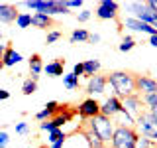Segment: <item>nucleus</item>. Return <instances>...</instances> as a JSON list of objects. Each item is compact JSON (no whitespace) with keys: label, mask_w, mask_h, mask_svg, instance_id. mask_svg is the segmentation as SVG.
<instances>
[{"label":"nucleus","mask_w":157,"mask_h":148,"mask_svg":"<svg viewBox=\"0 0 157 148\" xmlns=\"http://www.w3.org/2000/svg\"><path fill=\"white\" fill-rule=\"evenodd\" d=\"M106 79H108V83L114 87L118 99L130 97V95L136 93V75L134 73H130V71H112Z\"/></svg>","instance_id":"f257e3e1"},{"label":"nucleus","mask_w":157,"mask_h":148,"mask_svg":"<svg viewBox=\"0 0 157 148\" xmlns=\"http://www.w3.org/2000/svg\"><path fill=\"white\" fill-rule=\"evenodd\" d=\"M86 128L94 132V134L100 138L104 144H106V142H110V140H112V134H114V122H112L108 117H102V115L90 118Z\"/></svg>","instance_id":"f03ea898"},{"label":"nucleus","mask_w":157,"mask_h":148,"mask_svg":"<svg viewBox=\"0 0 157 148\" xmlns=\"http://www.w3.org/2000/svg\"><path fill=\"white\" fill-rule=\"evenodd\" d=\"M136 125H137V136H145L149 138V140H153L157 144V117L153 115V113H141L140 117L136 118Z\"/></svg>","instance_id":"7ed1b4c3"},{"label":"nucleus","mask_w":157,"mask_h":148,"mask_svg":"<svg viewBox=\"0 0 157 148\" xmlns=\"http://www.w3.org/2000/svg\"><path fill=\"white\" fill-rule=\"evenodd\" d=\"M137 140V132L132 126L126 125H118L114 128V134H112V148H134Z\"/></svg>","instance_id":"20e7f679"},{"label":"nucleus","mask_w":157,"mask_h":148,"mask_svg":"<svg viewBox=\"0 0 157 148\" xmlns=\"http://www.w3.org/2000/svg\"><path fill=\"white\" fill-rule=\"evenodd\" d=\"M141 105H144V101H141V97L137 93H134L130 97H124V101H122V115H126L128 122H136V118L144 113Z\"/></svg>","instance_id":"39448f33"},{"label":"nucleus","mask_w":157,"mask_h":148,"mask_svg":"<svg viewBox=\"0 0 157 148\" xmlns=\"http://www.w3.org/2000/svg\"><path fill=\"white\" fill-rule=\"evenodd\" d=\"M130 8H132V12L136 14V20H140V22H144V24H149V26L157 28V12L149 10L145 4H141V2H132Z\"/></svg>","instance_id":"423d86ee"},{"label":"nucleus","mask_w":157,"mask_h":148,"mask_svg":"<svg viewBox=\"0 0 157 148\" xmlns=\"http://www.w3.org/2000/svg\"><path fill=\"white\" fill-rule=\"evenodd\" d=\"M77 113L82 118H88V121H90V118L100 115V103H98L96 99H86V101H82L81 105H78Z\"/></svg>","instance_id":"0eeeda50"},{"label":"nucleus","mask_w":157,"mask_h":148,"mask_svg":"<svg viewBox=\"0 0 157 148\" xmlns=\"http://www.w3.org/2000/svg\"><path fill=\"white\" fill-rule=\"evenodd\" d=\"M96 16L100 20H116L118 18V2L114 0H102L96 8Z\"/></svg>","instance_id":"6e6552de"},{"label":"nucleus","mask_w":157,"mask_h":148,"mask_svg":"<svg viewBox=\"0 0 157 148\" xmlns=\"http://www.w3.org/2000/svg\"><path fill=\"white\" fill-rule=\"evenodd\" d=\"M136 91L140 95H151V93H157V81L147 75H136Z\"/></svg>","instance_id":"1a4fd4ad"},{"label":"nucleus","mask_w":157,"mask_h":148,"mask_svg":"<svg viewBox=\"0 0 157 148\" xmlns=\"http://www.w3.org/2000/svg\"><path fill=\"white\" fill-rule=\"evenodd\" d=\"M120 113H122V101L118 97H110V99L104 101V105H100V115L102 117L112 118V117L120 115Z\"/></svg>","instance_id":"9d476101"},{"label":"nucleus","mask_w":157,"mask_h":148,"mask_svg":"<svg viewBox=\"0 0 157 148\" xmlns=\"http://www.w3.org/2000/svg\"><path fill=\"white\" fill-rule=\"evenodd\" d=\"M106 83H108V79L104 75L90 77V79H88V85H86V93H90V95H100V93H104Z\"/></svg>","instance_id":"9b49d317"},{"label":"nucleus","mask_w":157,"mask_h":148,"mask_svg":"<svg viewBox=\"0 0 157 148\" xmlns=\"http://www.w3.org/2000/svg\"><path fill=\"white\" fill-rule=\"evenodd\" d=\"M124 26L130 28V30H136V32L149 34V36H155V34H157V28L149 26V24H144V22H140V20H136V18H128L124 22Z\"/></svg>","instance_id":"f8f14e48"},{"label":"nucleus","mask_w":157,"mask_h":148,"mask_svg":"<svg viewBox=\"0 0 157 148\" xmlns=\"http://www.w3.org/2000/svg\"><path fill=\"white\" fill-rule=\"evenodd\" d=\"M18 16H20V12L14 4H0V22L12 24V22H16Z\"/></svg>","instance_id":"ddd939ff"},{"label":"nucleus","mask_w":157,"mask_h":148,"mask_svg":"<svg viewBox=\"0 0 157 148\" xmlns=\"http://www.w3.org/2000/svg\"><path fill=\"white\" fill-rule=\"evenodd\" d=\"M22 56L14 49L12 46H6V49H4V57H2V65L4 67H12V65H16L18 61H22Z\"/></svg>","instance_id":"4468645a"},{"label":"nucleus","mask_w":157,"mask_h":148,"mask_svg":"<svg viewBox=\"0 0 157 148\" xmlns=\"http://www.w3.org/2000/svg\"><path fill=\"white\" fill-rule=\"evenodd\" d=\"M57 111H59V103L57 101H49L47 105H45V109H41V111L36 115V118L43 122V121H47V118H53V117L57 115Z\"/></svg>","instance_id":"2eb2a0df"},{"label":"nucleus","mask_w":157,"mask_h":148,"mask_svg":"<svg viewBox=\"0 0 157 148\" xmlns=\"http://www.w3.org/2000/svg\"><path fill=\"white\" fill-rule=\"evenodd\" d=\"M43 71V61H41V56L39 53H33L32 57H29V79H33V81H37L39 73Z\"/></svg>","instance_id":"dca6fc26"},{"label":"nucleus","mask_w":157,"mask_h":148,"mask_svg":"<svg viewBox=\"0 0 157 148\" xmlns=\"http://www.w3.org/2000/svg\"><path fill=\"white\" fill-rule=\"evenodd\" d=\"M32 26H36V28H39V30H45V28L55 26V22H53V18L47 16V14H39V12H36V14L32 16Z\"/></svg>","instance_id":"f3484780"},{"label":"nucleus","mask_w":157,"mask_h":148,"mask_svg":"<svg viewBox=\"0 0 157 148\" xmlns=\"http://www.w3.org/2000/svg\"><path fill=\"white\" fill-rule=\"evenodd\" d=\"M63 67H65V59H57V61H51L47 65H43V71L51 77H59V75H63Z\"/></svg>","instance_id":"a211bd4d"},{"label":"nucleus","mask_w":157,"mask_h":148,"mask_svg":"<svg viewBox=\"0 0 157 148\" xmlns=\"http://www.w3.org/2000/svg\"><path fill=\"white\" fill-rule=\"evenodd\" d=\"M47 16H53V14H69V10L65 8V4L59 2V0H47Z\"/></svg>","instance_id":"6ab92c4d"},{"label":"nucleus","mask_w":157,"mask_h":148,"mask_svg":"<svg viewBox=\"0 0 157 148\" xmlns=\"http://www.w3.org/2000/svg\"><path fill=\"white\" fill-rule=\"evenodd\" d=\"M82 69H85V77H94L96 71L100 69V61H96V59H86V61H82Z\"/></svg>","instance_id":"aec40b11"},{"label":"nucleus","mask_w":157,"mask_h":148,"mask_svg":"<svg viewBox=\"0 0 157 148\" xmlns=\"http://www.w3.org/2000/svg\"><path fill=\"white\" fill-rule=\"evenodd\" d=\"M67 132L63 130V128H55L53 132H49V136H47V140H49V144H55V142H61V140H67Z\"/></svg>","instance_id":"412c9836"},{"label":"nucleus","mask_w":157,"mask_h":148,"mask_svg":"<svg viewBox=\"0 0 157 148\" xmlns=\"http://www.w3.org/2000/svg\"><path fill=\"white\" fill-rule=\"evenodd\" d=\"M26 6H28V8H32V10H36V12H39V14H45V10H47V2H45V0H28Z\"/></svg>","instance_id":"4be33fe9"},{"label":"nucleus","mask_w":157,"mask_h":148,"mask_svg":"<svg viewBox=\"0 0 157 148\" xmlns=\"http://www.w3.org/2000/svg\"><path fill=\"white\" fill-rule=\"evenodd\" d=\"M88 36H90V34H88L86 30H75V32L71 34V43H78V42H88Z\"/></svg>","instance_id":"5701e85b"},{"label":"nucleus","mask_w":157,"mask_h":148,"mask_svg":"<svg viewBox=\"0 0 157 148\" xmlns=\"http://www.w3.org/2000/svg\"><path fill=\"white\" fill-rule=\"evenodd\" d=\"M63 83H65V87L71 89V91L78 89V77L75 75V73H69V75H65V77H63Z\"/></svg>","instance_id":"b1692460"},{"label":"nucleus","mask_w":157,"mask_h":148,"mask_svg":"<svg viewBox=\"0 0 157 148\" xmlns=\"http://www.w3.org/2000/svg\"><path fill=\"white\" fill-rule=\"evenodd\" d=\"M37 89V81H33V79H26L22 85V93L24 95H32V93H36Z\"/></svg>","instance_id":"393cba45"},{"label":"nucleus","mask_w":157,"mask_h":148,"mask_svg":"<svg viewBox=\"0 0 157 148\" xmlns=\"http://www.w3.org/2000/svg\"><path fill=\"white\" fill-rule=\"evenodd\" d=\"M134 148H157V144L153 140H149V138H145V136H137Z\"/></svg>","instance_id":"a878e982"},{"label":"nucleus","mask_w":157,"mask_h":148,"mask_svg":"<svg viewBox=\"0 0 157 148\" xmlns=\"http://www.w3.org/2000/svg\"><path fill=\"white\" fill-rule=\"evenodd\" d=\"M136 46V39L134 38H130V36H126L124 39H122V43L120 46H118V49H120V51H130L132 47Z\"/></svg>","instance_id":"bb28decb"},{"label":"nucleus","mask_w":157,"mask_h":148,"mask_svg":"<svg viewBox=\"0 0 157 148\" xmlns=\"http://www.w3.org/2000/svg\"><path fill=\"white\" fill-rule=\"evenodd\" d=\"M16 24H18V28H28V26H32V16L22 12V14L16 18Z\"/></svg>","instance_id":"cd10ccee"},{"label":"nucleus","mask_w":157,"mask_h":148,"mask_svg":"<svg viewBox=\"0 0 157 148\" xmlns=\"http://www.w3.org/2000/svg\"><path fill=\"white\" fill-rule=\"evenodd\" d=\"M141 101H144V103H145V105L149 107V109H153V107L157 105V93H151V95H145L144 99H141Z\"/></svg>","instance_id":"c85d7f7f"},{"label":"nucleus","mask_w":157,"mask_h":148,"mask_svg":"<svg viewBox=\"0 0 157 148\" xmlns=\"http://www.w3.org/2000/svg\"><path fill=\"white\" fill-rule=\"evenodd\" d=\"M65 4V8H81L82 6V0H67V2H63Z\"/></svg>","instance_id":"c756f323"},{"label":"nucleus","mask_w":157,"mask_h":148,"mask_svg":"<svg viewBox=\"0 0 157 148\" xmlns=\"http://www.w3.org/2000/svg\"><path fill=\"white\" fill-rule=\"evenodd\" d=\"M6 146H8V132L0 130V148H6Z\"/></svg>","instance_id":"7c9ffc66"},{"label":"nucleus","mask_w":157,"mask_h":148,"mask_svg":"<svg viewBox=\"0 0 157 148\" xmlns=\"http://www.w3.org/2000/svg\"><path fill=\"white\" fill-rule=\"evenodd\" d=\"M59 38H61V32H49V34H47V43L57 42Z\"/></svg>","instance_id":"2f4dec72"},{"label":"nucleus","mask_w":157,"mask_h":148,"mask_svg":"<svg viewBox=\"0 0 157 148\" xmlns=\"http://www.w3.org/2000/svg\"><path fill=\"white\" fill-rule=\"evenodd\" d=\"M28 130H29V128H28L26 122H18V125H16V132H20V134H28Z\"/></svg>","instance_id":"473e14b6"},{"label":"nucleus","mask_w":157,"mask_h":148,"mask_svg":"<svg viewBox=\"0 0 157 148\" xmlns=\"http://www.w3.org/2000/svg\"><path fill=\"white\" fill-rule=\"evenodd\" d=\"M77 18H78V22H86V20L90 18V10H82V12L78 14Z\"/></svg>","instance_id":"72a5a7b5"},{"label":"nucleus","mask_w":157,"mask_h":148,"mask_svg":"<svg viewBox=\"0 0 157 148\" xmlns=\"http://www.w3.org/2000/svg\"><path fill=\"white\" fill-rule=\"evenodd\" d=\"M73 73H75L77 77H81V75H85V69H82V63H77L75 67H73Z\"/></svg>","instance_id":"f704fd0d"},{"label":"nucleus","mask_w":157,"mask_h":148,"mask_svg":"<svg viewBox=\"0 0 157 148\" xmlns=\"http://www.w3.org/2000/svg\"><path fill=\"white\" fill-rule=\"evenodd\" d=\"M145 6L149 8V10H153V12H157V0H147Z\"/></svg>","instance_id":"c9c22d12"},{"label":"nucleus","mask_w":157,"mask_h":148,"mask_svg":"<svg viewBox=\"0 0 157 148\" xmlns=\"http://www.w3.org/2000/svg\"><path fill=\"white\" fill-rule=\"evenodd\" d=\"M88 42H90V43L100 42V36H98V34H90V36H88Z\"/></svg>","instance_id":"e433bc0d"},{"label":"nucleus","mask_w":157,"mask_h":148,"mask_svg":"<svg viewBox=\"0 0 157 148\" xmlns=\"http://www.w3.org/2000/svg\"><path fill=\"white\" fill-rule=\"evenodd\" d=\"M6 99H10V93L4 91V89H0V101H6Z\"/></svg>","instance_id":"4c0bfd02"},{"label":"nucleus","mask_w":157,"mask_h":148,"mask_svg":"<svg viewBox=\"0 0 157 148\" xmlns=\"http://www.w3.org/2000/svg\"><path fill=\"white\" fill-rule=\"evenodd\" d=\"M149 43H151L153 47H157V34H155V36H151V38H149Z\"/></svg>","instance_id":"58836bf2"},{"label":"nucleus","mask_w":157,"mask_h":148,"mask_svg":"<svg viewBox=\"0 0 157 148\" xmlns=\"http://www.w3.org/2000/svg\"><path fill=\"white\" fill-rule=\"evenodd\" d=\"M4 49H6V46L0 43V63H2V57H4Z\"/></svg>","instance_id":"ea45409f"},{"label":"nucleus","mask_w":157,"mask_h":148,"mask_svg":"<svg viewBox=\"0 0 157 148\" xmlns=\"http://www.w3.org/2000/svg\"><path fill=\"white\" fill-rule=\"evenodd\" d=\"M149 113H153V115H155V117H157V105H155V107H153V109H149Z\"/></svg>","instance_id":"a19ab883"},{"label":"nucleus","mask_w":157,"mask_h":148,"mask_svg":"<svg viewBox=\"0 0 157 148\" xmlns=\"http://www.w3.org/2000/svg\"><path fill=\"white\" fill-rule=\"evenodd\" d=\"M2 69H4V65H2V63H0V71H2Z\"/></svg>","instance_id":"79ce46f5"},{"label":"nucleus","mask_w":157,"mask_h":148,"mask_svg":"<svg viewBox=\"0 0 157 148\" xmlns=\"http://www.w3.org/2000/svg\"><path fill=\"white\" fill-rule=\"evenodd\" d=\"M0 39H2V30H0Z\"/></svg>","instance_id":"37998d69"},{"label":"nucleus","mask_w":157,"mask_h":148,"mask_svg":"<svg viewBox=\"0 0 157 148\" xmlns=\"http://www.w3.org/2000/svg\"><path fill=\"white\" fill-rule=\"evenodd\" d=\"M155 81H157V79H155Z\"/></svg>","instance_id":"c03bdc74"}]
</instances>
